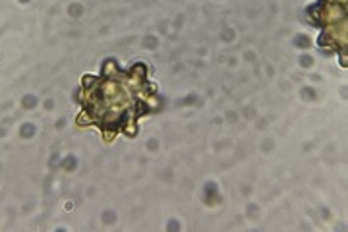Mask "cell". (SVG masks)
Instances as JSON below:
<instances>
[{
	"mask_svg": "<svg viewBox=\"0 0 348 232\" xmlns=\"http://www.w3.org/2000/svg\"><path fill=\"white\" fill-rule=\"evenodd\" d=\"M20 135L21 137H31V135H35V126L33 124H23L20 130Z\"/></svg>",
	"mask_w": 348,
	"mask_h": 232,
	"instance_id": "3957f363",
	"label": "cell"
},
{
	"mask_svg": "<svg viewBox=\"0 0 348 232\" xmlns=\"http://www.w3.org/2000/svg\"><path fill=\"white\" fill-rule=\"evenodd\" d=\"M35 105H37V99L35 97H31V95L23 97V106L25 108H35Z\"/></svg>",
	"mask_w": 348,
	"mask_h": 232,
	"instance_id": "5b68a950",
	"label": "cell"
},
{
	"mask_svg": "<svg viewBox=\"0 0 348 232\" xmlns=\"http://www.w3.org/2000/svg\"><path fill=\"white\" fill-rule=\"evenodd\" d=\"M294 45L300 47V49H307V47H311V41L307 39L306 35H298V37L294 39Z\"/></svg>",
	"mask_w": 348,
	"mask_h": 232,
	"instance_id": "7a4b0ae2",
	"label": "cell"
},
{
	"mask_svg": "<svg viewBox=\"0 0 348 232\" xmlns=\"http://www.w3.org/2000/svg\"><path fill=\"white\" fill-rule=\"evenodd\" d=\"M21 2H29V0H21Z\"/></svg>",
	"mask_w": 348,
	"mask_h": 232,
	"instance_id": "4fadbf2b",
	"label": "cell"
},
{
	"mask_svg": "<svg viewBox=\"0 0 348 232\" xmlns=\"http://www.w3.org/2000/svg\"><path fill=\"white\" fill-rule=\"evenodd\" d=\"M300 62H302V66H304V68L311 66V58H309V56H302V58H300Z\"/></svg>",
	"mask_w": 348,
	"mask_h": 232,
	"instance_id": "ba28073f",
	"label": "cell"
},
{
	"mask_svg": "<svg viewBox=\"0 0 348 232\" xmlns=\"http://www.w3.org/2000/svg\"><path fill=\"white\" fill-rule=\"evenodd\" d=\"M193 101H195V97H193V95H192V97H186V99H184V101H182V103H193Z\"/></svg>",
	"mask_w": 348,
	"mask_h": 232,
	"instance_id": "7c38bea8",
	"label": "cell"
},
{
	"mask_svg": "<svg viewBox=\"0 0 348 232\" xmlns=\"http://www.w3.org/2000/svg\"><path fill=\"white\" fill-rule=\"evenodd\" d=\"M114 219H116V215H114V211H105V213H102V220H105V223H114Z\"/></svg>",
	"mask_w": 348,
	"mask_h": 232,
	"instance_id": "8992f818",
	"label": "cell"
},
{
	"mask_svg": "<svg viewBox=\"0 0 348 232\" xmlns=\"http://www.w3.org/2000/svg\"><path fill=\"white\" fill-rule=\"evenodd\" d=\"M70 12L74 14V16H78V14L83 12V8H81V6H72V8H70Z\"/></svg>",
	"mask_w": 348,
	"mask_h": 232,
	"instance_id": "9c48e42d",
	"label": "cell"
},
{
	"mask_svg": "<svg viewBox=\"0 0 348 232\" xmlns=\"http://www.w3.org/2000/svg\"><path fill=\"white\" fill-rule=\"evenodd\" d=\"M178 228H180V224H178L176 220H170V223H168V230H178Z\"/></svg>",
	"mask_w": 348,
	"mask_h": 232,
	"instance_id": "8fae6325",
	"label": "cell"
},
{
	"mask_svg": "<svg viewBox=\"0 0 348 232\" xmlns=\"http://www.w3.org/2000/svg\"><path fill=\"white\" fill-rule=\"evenodd\" d=\"M76 164H78V161H76V157L74 155H68L64 161H62V167L66 168V170H74L76 168Z\"/></svg>",
	"mask_w": 348,
	"mask_h": 232,
	"instance_id": "277c9868",
	"label": "cell"
},
{
	"mask_svg": "<svg viewBox=\"0 0 348 232\" xmlns=\"http://www.w3.org/2000/svg\"><path fill=\"white\" fill-rule=\"evenodd\" d=\"M219 197H217V186H215L213 182H209L205 184V201L207 203H215Z\"/></svg>",
	"mask_w": 348,
	"mask_h": 232,
	"instance_id": "6da1fadb",
	"label": "cell"
},
{
	"mask_svg": "<svg viewBox=\"0 0 348 232\" xmlns=\"http://www.w3.org/2000/svg\"><path fill=\"white\" fill-rule=\"evenodd\" d=\"M302 93H304V97H307V99H311V97H315V91H311V89H307V87H306V89H304V91H302Z\"/></svg>",
	"mask_w": 348,
	"mask_h": 232,
	"instance_id": "30bf717a",
	"label": "cell"
},
{
	"mask_svg": "<svg viewBox=\"0 0 348 232\" xmlns=\"http://www.w3.org/2000/svg\"><path fill=\"white\" fill-rule=\"evenodd\" d=\"M143 45L147 47V49H155V47H157V39H155V37H145V39H143Z\"/></svg>",
	"mask_w": 348,
	"mask_h": 232,
	"instance_id": "52a82bcc",
	"label": "cell"
}]
</instances>
